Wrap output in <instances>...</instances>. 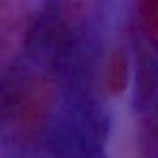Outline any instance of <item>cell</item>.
<instances>
[{"instance_id":"obj_1","label":"cell","mask_w":158,"mask_h":158,"mask_svg":"<svg viewBox=\"0 0 158 158\" xmlns=\"http://www.w3.org/2000/svg\"><path fill=\"white\" fill-rule=\"evenodd\" d=\"M52 97V88L44 80H39L31 87L23 100L19 115L24 129H36L42 123L51 107Z\"/></svg>"},{"instance_id":"obj_2","label":"cell","mask_w":158,"mask_h":158,"mask_svg":"<svg viewBox=\"0 0 158 158\" xmlns=\"http://www.w3.org/2000/svg\"><path fill=\"white\" fill-rule=\"evenodd\" d=\"M131 78V66L127 51L115 48L108 55L104 70V89L108 97L120 98L128 91Z\"/></svg>"},{"instance_id":"obj_3","label":"cell","mask_w":158,"mask_h":158,"mask_svg":"<svg viewBox=\"0 0 158 158\" xmlns=\"http://www.w3.org/2000/svg\"><path fill=\"white\" fill-rule=\"evenodd\" d=\"M97 0H59L63 16L72 23H80L89 18Z\"/></svg>"},{"instance_id":"obj_4","label":"cell","mask_w":158,"mask_h":158,"mask_svg":"<svg viewBox=\"0 0 158 158\" xmlns=\"http://www.w3.org/2000/svg\"><path fill=\"white\" fill-rule=\"evenodd\" d=\"M144 29L152 38L158 39V0H136Z\"/></svg>"}]
</instances>
